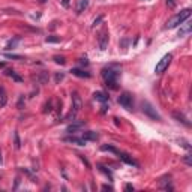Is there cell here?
Masks as SVG:
<instances>
[{"instance_id":"cell-1","label":"cell","mask_w":192,"mask_h":192,"mask_svg":"<svg viewBox=\"0 0 192 192\" xmlns=\"http://www.w3.org/2000/svg\"><path fill=\"white\" fill-rule=\"evenodd\" d=\"M102 78L105 81V86L110 87L111 90H117L119 89V77H120V71L117 69H113V68H104L101 71Z\"/></svg>"},{"instance_id":"cell-2","label":"cell","mask_w":192,"mask_h":192,"mask_svg":"<svg viewBox=\"0 0 192 192\" xmlns=\"http://www.w3.org/2000/svg\"><path fill=\"white\" fill-rule=\"evenodd\" d=\"M191 9L189 8H186V9H183V11H180L179 14H176L174 17H171L168 21H167V24H165V29H174V27H177V26H180L183 21H186V20H189V17H191Z\"/></svg>"},{"instance_id":"cell-3","label":"cell","mask_w":192,"mask_h":192,"mask_svg":"<svg viewBox=\"0 0 192 192\" xmlns=\"http://www.w3.org/2000/svg\"><path fill=\"white\" fill-rule=\"evenodd\" d=\"M101 150H102V152H111V153L117 155V156L120 158V159H122L123 162H126L128 165H134V167H140V165H138V162H137L135 159H132V158H131L128 153H125V152L117 150L116 147H113V146H102V147H101Z\"/></svg>"},{"instance_id":"cell-4","label":"cell","mask_w":192,"mask_h":192,"mask_svg":"<svg viewBox=\"0 0 192 192\" xmlns=\"http://www.w3.org/2000/svg\"><path fill=\"white\" fill-rule=\"evenodd\" d=\"M81 107H83L81 98H80V95H78V92H74V93H72V110H71L69 114L66 116V120H74L75 116L80 113Z\"/></svg>"},{"instance_id":"cell-5","label":"cell","mask_w":192,"mask_h":192,"mask_svg":"<svg viewBox=\"0 0 192 192\" xmlns=\"http://www.w3.org/2000/svg\"><path fill=\"white\" fill-rule=\"evenodd\" d=\"M141 110H143V113H144L146 116L152 119V120H161V116L158 114L156 108H155L150 102H147V101L141 102Z\"/></svg>"},{"instance_id":"cell-6","label":"cell","mask_w":192,"mask_h":192,"mask_svg":"<svg viewBox=\"0 0 192 192\" xmlns=\"http://www.w3.org/2000/svg\"><path fill=\"white\" fill-rule=\"evenodd\" d=\"M117 102L122 105L123 108H126V110H132L134 108V101H132V95L128 93V92H123V93H120V96H119L117 99Z\"/></svg>"},{"instance_id":"cell-7","label":"cell","mask_w":192,"mask_h":192,"mask_svg":"<svg viewBox=\"0 0 192 192\" xmlns=\"http://www.w3.org/2000/svg\"><path fill=\"white\" fill-rule=\"evenodd\" d=\"M171 60H173V54H165L159 62H158L156 68H155V72L156 74H162V72L168 68V65L171 63Z\"/></svg>"},{"instance_id":"cell-8","label":"cell","mask_w":192,"mask_h":192,"mask_svg":"<svg viewBox=\"0 0 192 192\" xmlns=\"http://www.w3.org/2000/svg\"><path fill=\"white\" fill-rule=\"evenodd\" d=\"M191 30H192V23L191 21H183L182 24H180V30H179V35L177 36H186V35H189L191 33Z\"/></svg>"},{"instance_id":"cell-9","label":"cell","mask_w":192,"mask_h":192,"mask_svg":"<svg viewBox=\"0 0 192 192\" xmlns=\"http://www.w3.org/2000/svg\"><path fill=\"white\" fill-rule=\"evenodd\" d=\"M84 126H86V123H84V122H74V123H71L69 126L66 128V132H68V134H74V132L83 129Z\"/></svg>"},{"instance_id":"cell-10","label":"cell","mask_w":192,"mask_h":192,"mask_svg":"<svg viewBox=\"0 0 192 192\" xmlns=\"http://www.w3.org/2000/svg\"><path fill=\"white\" fill-rule=\"evenodd\" d=\"M108 47V33L107 32H102L101 35H99V48L102 51H105Z\"/></svg>"},{"instance_id":"cell-11","label":"cell","mask_w":192,"mask_h":192,"mask_svg":"<svg viewBox=\"0 0 192 192\" xmlns=\"http://www.w3.org/2000/svg\"><path fill=\"white\" fill-rule=\"evenodd\" d=\"M72 72V75H75V77H80V78H90V72L87 71H84V69H80V68H74L71 71Z\"/></svg>"},{"instance_id":"cell-12","label":"cell","mask_w":192,"mask_h":192,"mask_svg":"<svg viewBox=\"0 0 192 192\" xmlns=\"http://www.w3.org/2000/svg\"><path fill=\"white\" fill-rule=\"evenodd\" d=\"M93 99H95V101H98V102L105 104V102L108 101V95L105 93V92H95V93H93Z\"/></svg>"},{"instance_id":"cell-13","label":"cell","mask_w":192,"mask_h":192,"mask_svg":"<svg viewBox=\"0 0 192 192\" xmlns=\"http://www.w3.org/2000/svg\"><path fill=\"white\" fill-rule=\"evenodd\" d=\"M81 138L86 140V141H96L99 138V135L96 134V132H93V131H87V132H84V134H83Z\"/></svg>"},{"instance_id":"cell-14","label":"cell","mask_w":192,"mask_h":192,"mask_svg":"<svg viewBox=\"0 0 192 192\" xmlns=\"http://www.w3.org/2000/svg\"><path fill=\"white\" fill-rule=\"evenodd\" d=\"M87 6H89V0H78V3H77V14L80 15L83 14V12L87 9Z\"/></svg>"},{"instance_id":"cell-15","label":"cell","mask_w":192,"mask_h":192,"mask_svg":"<svg viewBox=\"0 0 192 192\" xmlns=\"http://www.w3.org/2000/svg\"><path fill=\"white\" fill-rule=\"evenodd\" d=\"M6 104H8V95L3 86H0V108H3Z\"/></svg>"},{"instance_id":"cell-16","label":"cell","mask_w":192,"mask_h":192,"mask_svg":"<svg viewBox=\"0 0 192 192\" xmlns=\"http://www.w3.org/2000/svg\"><path fill=\"white\" fill-rule=\"evenodd\" d=\"M66 143H74V144H78V146H86V140H83V138H77V137H68L65 138Z\"/></svg>"},{"instance_id":"cell-17","label":"cell","mask_w":192,"mask_h":192,"mask_svg":"<svg viewBox=\"0 0 192 192\" xmlns=\"http://www.w3.org/2000/svg\"><path fill=\"white\" fill-rule=\"evenodd\" d=\"M173 116H174V119H177V122H182L183 125H185V126H191V123L188 122V119L186 117H185L183 114H182V113H173Z\"/></svg>"},{"instance_id":"cell-18","label":"cell","mask_w":192,"mask_h":192,"mask_svg":"<svg viewBox=\"0 0 192 192\" xmlns=\"http://www.w3.org/2000/svg\"><path fill=\"white\" fill-rule=\"evenodd\" d=\"M5 74L8 75V77H11L12 80H14V81H17V83H21V81H23V78L20 77V75H17V74H15V71H12V69H6V72H5Z\"/></svg>"},{"instance_id":"cell-19","label":"cell","mask_w":192,"mask_h":192,"mask_svg":"<svg viewBox=\"0 0 192 192\" xmlns=\"http://www.w3.org/2000/svg\"><path fill=\"white\" fill-rule=\"evenodd\" d=\"M60 41H62V39L59 36H47V38H45V42H47V44H59Z\"/></svg>"},{"instance_id":"cell-20","label":"cell","mask_w":192,"mask_h":192,"mask_svg":"<svg viewBox=\"0 0 192 192\" xmlns=\"http://www.w3.org/2000/svg\"><path fill=\"white\" fill-rule=\"evenodd\" d=\"M98 168H99V171H102V173L107 176L110 180H113V174H111V171H110V170H107V168L104 167V165H98Z\"/></svg>"},{"instance_id":"cell-21","label":"cell","mask_w":192,"mask_h":192,"mask_svg":"<svg viewBox=\"0 0 192 192\" xmlns=\"http://www.w3.org/2000/svg\"><path fill=\"white\" fill-rule=\"evenodd\" d=\"M53 60H54L57 65H65V63H66V60H65L63 56H54V57H53Z\"/></svg>"},{"instance_id":"cell-22","label":"cell","mask_w":192,"mask_h":192,"mask_svg":"<svg viewBox=\"0 0 192 192\" xmlns=\"http://www.w3.org/2000/svg\"><path fill=\"white\" fill-rule=\"evenodd\" d=\"M18 41H20V38H15L14 41H9V42H8V45H6V48H8V50H12V48H14L15 45L18 44Z\"/></svg>"},{"instance_id":"cell-23","label":"cell","mask_w":192,"mask_h":192,"mask_svg":"<svg viewBox=\"0 0 192 192\" xmlns=\"http://www.w3.org/2000/svg\"><path fill=\"white\" fill-rule=\"evenodd\" d=\"M39 81H41L42 84H45V83H47V81H48V75H47V74H45V72H42V74H41V75H39Z\"/></svg>"},{"instance_id":"cell-24","label":"cell","mask_w":192,"mask_h":192,"mask_svg":"<svg viewBox=\"0 0 192 192\" xmlns=\"http://www.w3.org/2000/svg\"><path fill=\"white\" fill-rule=\"evenodd\" d=\"M14 138H15V149H20V147H21V141H20V138H18V134H17V132L14 134Z\"/></svg>"},{"instance_id":"cell-25","label":"cell","mask_w":192,"mask_h":192,"mask_svg":"<svg viewBox=\"0 0 192 192\" xmlns=\"http://www.w3.org/2000/svg\"><path fill=\"white\" fill-rule=\"evenodd\" d=\"M23 105H24V96L21 95V96H20V99H18V104H17V108H20V110H21V108H23Z\"/></svg>"},{"instance_id":"cell-26","label":"cell","mask_w":192,"mask_h":192,"mask_svg":"<svg viewBox=\"0 0 192 192\" xmlns=\"http://www.w3.org/2000/svg\"><path fill=\"white\" fill-rule=\"evenodd\" d=\"M5 56L8 57V59H18V60H21V59H23V56H18V54H8V53H6Z\"/></svg>"},{"instance_id":"cell-27","label":"cell","mask_w":192,"mask_h":192,"mask_svg":"<svg viewBox=\"0 0 192 192\" xmlns=\"http://www.w3.org/2000/svg\"><path fill=\"white\" fill-rule=\"evenodd\" d=\"M63 74H62V72H57V74H56V77H54V80H56V83H59V81H62L63 80Z\"/></svg>"},{"instance_id":"cell-28","label":"cell","mask_w":192,"mask_h":192,"mask_svg":"<svg viewBox=\"0 0 192 192\" xmlns=\"http://www.w3.org/2000/svg\"><path fill=\"white\" fill-rule=\"evenodd\" d=\"M102 20H104V17H102V15H99V17H98V18L95 20V21H93V24H92V26H93V27H96V26H98L99 23H101Z\"/></svg>"},{"instance_id":"cell-29","label":"cell","mask_w":192,"mask_h":192,"mask_svg":"<svg viewBox=\"0 0 192 192\" xmlns=\"http://www.w3.org/2000/svg\"><path fill=\"white\" fill-rule=\"evenodd\" d=\"M167 5L170 6L171 9H174L176 8V0H167Z\"/></svg>"},{"instance_id":"cell-30","label":"cell","mask_w":192,"mask_h":192,"mask_svg":"<svg viewBox=\"0 0 192 192\" xmlns=\"http://www.w3.org/2000/svg\"><path fill=\"white\" fill-rule=\"evenodd\" d=\"M185 162H186L188 165H192V161H191V155H186V156H185Z\"/></svg>"},{"instance_id":"cell-31","label":"cell","mask_w":192,"mask_h":192,"mask_svg":"<svg viewBox=\"0 0 192 192\" xmlns=\"http://www.w3.org/2000/svg\"><path fill=\"white\" fill-rule=\"evenodd\" d=\"M44 111H45V113H50V111H51V101H50L47 105H45V110H44Z\"/></svg>"},{"instance_id":"cell-32","label":"cell","mask_w":192,"mask_h":192,"mask_svg":"<svg viewBox=\"0 0 192 192\" xmlns=\"http://www.w3.org/2000/svg\"><path fill=\"white\" fill-rule=\"evenodd\" d=\"M80 65L81 66H89V62L86 60V59H80Z\"/></svg>"},{"instance_id":"cell-33","label":"cell","mask_w":192,"mask_h":192,"mask_svg":"<svg viewBox=\"0 0 192 192\" xmlns=\"http://www.w3.org/2000/svg\"><path fill=\"white\" fill-rule=\"evenodd\" d=\"M182 146H183V147H185V149H188V150L191 149V146H189V144H188L186 141H185V140H182Z\"/></svg>"},{"instance_id":"cell-34","label":"cell","mask_w":192,"mask_h":192,"mask_svg":"<svg viewBox=\"0 0 192 192\" xmlns=\"http://www.w3.org/2000/svg\"><path fill=\"white\" fill-rule=\"evenodd\" d=\"M102 189H104V191H113V186H108V185H102Z\"/></svg>"},{"instance_id":"cell-35","label":"cell","mask_w":192,"mask_h":192,"mask_svg":"<svg viewBox=\"0 0 192 192\" xmlns=\"http://www.w3.org/2000/svg\"><path fill=\"white\" fill-rule=\"evenodd\" d=\"M62 5L65 8H69V0H62Z\"/></svg>"},{"instance_id":"cell-36","label":"cell","mask_w":192,"mask_h":192,"mask_svg":"<svg viewBox=\"0 0 192 192\" xmlns=\"http://www.w3.org/2000/svg\"><path fill=\"white\" fill-rule=\"evenodd\" d=\"M125 189H126V191H134V186H132V185H126Z\"/></svg>"},{"instance_id":"cell-37","label":"cell","mask_w":192,"mask_h":192,"mask_svg":"<svg viewBox=\"0 0 192 192\" xmlns=\"http://www.w3.org/2000/svg\"><path fill=\"white\" fill-rule=\"evenodd\" d=\"M0 68H5V63H0Z\"/></svg>"},{"instance_id":"cell-38","label":"cell","mask_w":192,"mask_h":192,"mask_svg":"<svg viewBox=\"0 0 192 192\" xmlns=\"http://www.w3.org/2000/svg\"><path fill=\"white\" fill-rule=\"evenodd\" d=\"M0 162H2V153H0Z\"/></svg>"}]
</instances>
